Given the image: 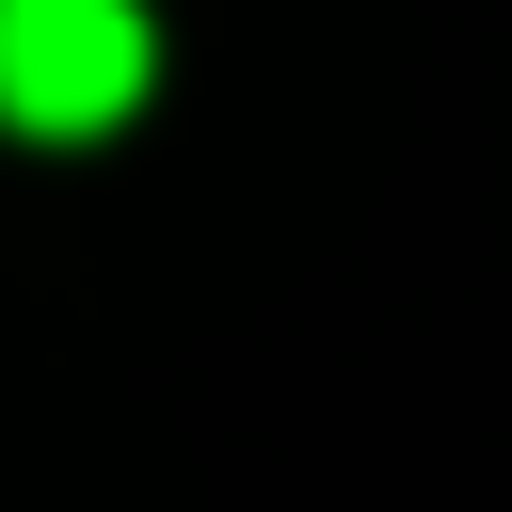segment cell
Here are the masks:
<instances>
[{
	"mask_svg": "<svg viewBox=\"0 0 512 512\" xmlns=\"http://www.w3.org/2000/svg\"><path fill=\"white\" fill-rule=\"evenodd\" d=\"M144 80H160V32L128 0H0V128L96 144L144 112Z\"/></svg>",
	"mask_w": 512,
	"mask_h": 512,
	"instance_id": "1",
	"label": "cell"
}]
</instances>
